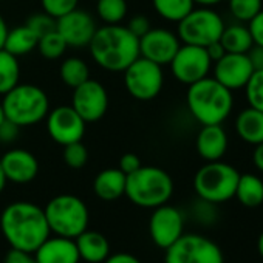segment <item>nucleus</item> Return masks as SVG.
I'll return each mask as SVG.
<instances>
[{
    "label": "nucleus",
    "instance_id": "obj_1",
    "mask_svg": "<svg viewBox=\"0 0 263 263\" xmlns=\"http://www.w3.org/2000/svg\"><path fill=\"white\" fill-rule=\"evenodd\" d=\"M2 234L14 249L34 252L51 234L45 212L34 203L14 201L0 215Z\"/></svg>",
    "mask_w": 263,
    "mask_h": 263
},
{
    "label": "nucleus",
    "instance_id": "obj_2",
    "mask_svg": "<svg viewBox=\"0 0 263 263\" xmlns=\"http://www.w3.org/2000/svg\"><path fill=\"white\" fill-rule=\"evenodd\" d=\"M88 50L91 59L104 70L122 73L140 58V39L127 27L104 25L93 34Z\"/></svg>",
    "mask_w": 263,
    "mask_h": 263
},
{
    "label": "nucleus",
    "instance_id": "obj_3",
    "mask_svg": "<svg viewBox=\"0 0 263 263\" xmlns=\"http://www.w3.org/2000/svg\"><path fill=\"white\" fill-rule=\"evenodd\" d=\"M187 87V108L201 125L223 124L228 119L234 107L231 90L209 76Z\"/></svg>",
    "mask_w": 263,
    "mask_h": 263
},
{
    "label": "nucleus",
    "instance_id": "obj_4",
    "mask_svg": "<svg viewBox=\"0 0 263 263\" xmlns=\"http://www.w3.org/2000/svg\"><path fill=\"white\" fill-rule=\"evenodd\" d=\"M174 194V180L161 167L141 166L138 171L132 172L125 178L127 198L146 209H155L166 204Z\"/></svg>",
    "mask_w": 263,
    "mask_h": 263
},
{
    "label": "nucleus",
    "instance_id": "obj_5",
    "mask_svg": "<svg viewBox=\"0 0 263 263\" xmlns=\"http://www.w3.org/2000/svg\"><path fill=\"white\" fill-rule=\"evenodd\" d=\"M2 107L7 119L19 127H30L47 118L50 99L47 93L34 84H17L4 95Z\"/></svg>",
    "mask_w": 263,
    "mask_h": 263
},
{
    "label": "nucleus",
    "instance_id": "obj_6",
    "mask_svg": "<svg viewBox=\"0 0 263 263\" xmlns=\"http://www.w3.org/2000/svg\"><path fill=\"white\" fill-rule=\"evenodd\" d=\"M47 223L54 235L76 238L88 229V208L76 195L61 194L53 197L44 208Z\"/></svg>",
    "mask_w": 263,
    "mask_h": 263
},
{
    "label": "nucleus",
    "instance_id": "obj_7",
    "mask_svg": "<svg viewBox=\"0 0 263 263\" xmlns=\"http://www.w3.org/2000/svg\"><path fill=\"white\" fill-rule=\"evenodd\" d=\"M238 178L240 174L234 166L223 163L221 160L208 161L195 174L194 189L200 200L220 204L234 198Z\"/></svg>",
    "mask_w": 263,
    "mask_h": 263
},
{
    "label": "nucleus",
    "instance_id": "obj_8",
    "mask_svg": "<svg viewBox=\"0 0 263 263\" xmlns=\"http://www.w3.org/2000/svg\"><path fill=\"white\" fill-rule=\"evenodd\" d=\"M223 30L224 22L221 16L212 8L200 7L194 8L178 22L177 36L183 44L208 47L209 44L220 41Z\"/></svg>",
    "mask_w": 263,
    "mask_h": 263
},
{
    "label": "nucleus",
    "instance_id": "obj_9",
    "mask_svg": "<svg viewBox=\"0 0 263 263\" xmlns=\"http://www.w3.org/2000/svg\"><path fill=\"white\" fill-rule=\"evenodd\" d=\"M122 73L128 95L138 101H152L163 90V67L146 58H137Z\"/></svg>",
    "mask_w": 263,
    "mask_h": 263
},
{
    "label": "nucleus",
    "instance_id": "obj_10",
    "mask_svg": "<svg viewBox=\"0 0 263 263\" xmlns=\"http://www.w3.org/2000/svg\"><path fill=\"white\" fill-rule=\"evenodd\" d=\"M164 251V263H224L220 246L198 234H183Z\"/></svg>",
    "mask_w": 263,
    "mask_h": 263
},
{
    "label": "nucleus",
    "instance_id": "obj_11",
    "mask_svg": "<svg viewBox=\"0 0 263 263\" xmlns=\"http://www.w3.org/2000/svg\"><path fill=\"white\" fill-rule=\"evenodd\" d=\"M171 71L174 78L186 85L201 81L212 68V61L204 47L183 44L171 61Z\"/></svg>",
    "mask_w": 263,
    "mask_h": 263
},
{
    "label": "nucleus",
    "instance_id": "obj_12",
    "mask_svg": "<svg viewBox=\"0 0 263 263\" xmlns=\"http://www.w3.org/2000/svg\"><path fill=\"white\" fill-rule=\"evenodd\" d=\"M45 119L50 138L61 146L82 141L85 135L87 122L71 105H59L50 110Z\"/></svg>",
    "mask_w": 263,
    "mask_h": 263
},
{
    "label": "nucleus",
    "instance_id": "obj_13",
    "mask_svg": "<svg viewBox=\"0 0 263 263\" xmlns=\"http://www.w3.org/2000/svg\"><path fill=\"white\" fill-rule=\"evenodd\" d=\"M71 107L85 122H96L104 118L108 108V93L105 87L95 79H87L73 88Z\"/></svg>",
    "mask_w": 263,
    "mask_h": 263
},
{
    "label": "nucleus",
    "instance_id": "obj_14",
    "mask_svg": "<svg viewBox=\"0 0 263 263\" xmlns=\"http://www.w3.org/2000/svg\"><path fill=\"white\" fill-rule=\"evenodd\" d=\"M184 231V217L180 209L166 204H161L154 209L151 221H149V232L152 241L161 248L167 249L174 245Z\"/></svg>",
    "mask_w": 263,
    "mask_h": 263
},
{
    "label": "nucleus",
    "instance_id": "obj_15",
    "mask_svg": "<svg viewBox=\"0 0 263 263\" xmlns=\"http://www.w3.org/2000/svg\"><path fill=\"white\" fill-rule=\"evenodd\" d=\"M180 45L181 41L175 33L166 28H151L140 37V56L164 67L171 64Z\"/></svg>",
    "mask_w": 263,
    "mask_h": 263
},
{
    "label": "nucleus",
    "instance_id": "obj_16",
    "mask_svg": "<svg viewBox=\"0 0 263 263\" xmlns=\"http://www.w3.org/2000/svg\"><path fill=\"white\" fill-rule=\"evenodd\" d=\"M254 68L246 53H226L221 59L214 62V79H217L228 90L235 91L245 88Z\"/></svg>",
    "mask_w": 263,
    "mask_h": 263
},
{
    "label": "nucleus",
    "instance_id": "obj_17",
    "mask_svg": "<svg viewBox=\"0 0 263 263\" xmlns=\"http://www.w3.org/2000/svg\"><path fill=\"white\" fill-rule=\"evenodd\" d=\"M56 30L68 47L82 48L88 47L98 27L91 14L76 8L68 14L56 19Z\"/></svg>",
    "mask_w": 263,
    "mask_h": 263
},
{
    "label": "nucleus",
    "instance_id": "obj_18",
    "mask_svg": "<svg viewBox=\"0 0 263 263\" xmlns=\"http://www.w3.org/2000/svg\"><path fill=\"white\" fill-rule=\"evenodd\" d=\"M0 166H2L7 181L16 184L31 183L39 174L37 158L27 149L8 151L0 158Z\"/></svg>",
    "mask_w": 263,
    "mask_h": 263
},
{
    "label": "nucleus",
    "instance_id": "obj_19",
    "mask_svg": "<svg viewBox=\"0 0 263 263\" xmlns=\"http://www.w3.org/2000/svg\"><path fill=\"white\" fill-rule=\"evenodd\" d=\"M37 263H79L81 257L73 238L54 235L48 237L36 251Z\"/></svg>",
    "mask_w": 263,
    "mask_h": 263
},
{
    "label": "nucleus",
    "instance_id": "obj_20",
    "mask_svg": "<svg viewBox=\"0 0 263 263\" xmlns=\"http://www.w3.org/2000/svg\"><path fill=\"white\" fill-rule=\"evenodd\" d=\"M195 147L204 161H218L228 151V135L221 124L203 125L198 132Z\"/></svg>",
    "mask_w": 263,
    "mask_h": 263
},
{
    "label": "nucleus",
    "instance_id": "obj_21",
    "mask_svg": "<svg viewBox=\"0 0 263 263\" xmlns=\"http://www.w3.org/2000/svg\"><path fill=\"white\" fill-rule=\"evenodd\" d=\"M78 252L81 260L88 263H104V260L110 255L108 240L96 231L85 229L74 238Z\"/></svg>",
    "mask_w": 263,
    "mask_h": 263
},
{
    "label": "nucleus",
    "instance_id": "obj_22",
    "mask_svg": "<svg viewBox=\"0 0 263 263\" xmlns=\"http://www.w3.org/2000/svg\"><path fill=\"white\" fill-rule=\"evenodd\" d=\"M125 178L127 175L119 169H104L96 175L93 191L98 198L104 201H115L125 192Z\"/></svg>",
    "mask_w": 263,
    "mask_h": 263
},
{
    "label": "nucleus",
    "instance_id": "obj_23",
    "mask_svg": "<svg viewBox=\"0 0 263 263\" xmlns=\"http://www.w3.org/2000/svg\"><path fill=\"white\" fill-rule=\"evenodd\" d=\"M235 132L248 144L263 143V111L252 107L241 110L235 118Z\"/></svg>",
    "mask_w": 263,
    "mask_h": 263
},
{
    "label": "nucleus",
    "instance_id": "obj_24",
    "mask_svg": "<svg viewBox=\"0 0 263 263\" xmlns=\"http://www.w3.org/2000/svg\"><path fill=\"white\" fill-rule=\"evenodd\" d=\"M37 42H39V36L27 25H21L16 27L14 30H8L4 48L8 53L14 54L16 58H21L36 50Z\"/></svg>",
    "mask_w": 263,
    "mask_h": 263
},
{
    "label": "nucleus",
    "instance_id": "obj_25",
    "mask_svg": "<svg viewBox=\"0 0 263 263\" xmlns=\"http://www.w3.org/2000/svg\"><path fill=\"white\" fill-rule=\"evenodd\" d=\"M243 206L246 208H258L263 203V181L254 174L240 175L235 195Z\"/></svg>",
    "mask_w": 263,
    "mask_h": 263
},
{
    "label": "nucleus",
    "instance_id": "obj_26",
    "mask_svg": "<svg viewBox=\"0 0 263 263\" xmlns=\"http://www.w3.org/2000/svg\"><path fill=\"white\" fill-rule=\"evenodd\" d=\"M220 44L223 45L226 53H248L254 45L252 36L248 27L240 24H234L226 27L220 36Z\"/></svg>",
    "mask_w": 263,
    "mask_h": 263
},
{
    "label": "nucleus",
    "instance_id": "obj_27",
    "mask_svg": "<svg viewBox=\"0 0 263 263\" xmlns=\"http://www.w3.org/2000/svg\"><path fill=\"white\" fill-rule=\"evenodd\" d=\"M21 65L19 58L8 53L5 48L0 50V95L8 93L19 84Z\"/></svg>",
    "mask_w": 263,
    "mask_h": 263
},
{
    "label": "nucleus",
    "instance_id": "obj_28",
    "mask_svg": "<svg viewBox=\"0 0 263 263\" xmlns=\"http://www.w3.org/2000/svg\"><path fill=\"white\" fill-rule=\"evenodd\" d=\"M59 76L67 87L76 88L78 85L90 79V68L84 59L73 56L64 59V62L59 67Z\"/></svg>",
    "mask_w": 263,
    "mask_h": 263
},
{
    "label": "nucleus",
    "instance_id": "obj_29",
    "mask_svg": "<svg viewBox=\"0 0 263 263\" xmlns=\"http://www.w3.org/2000/svg\"><path fill=\"white\" fill-rule=\"evenodd\" d=\"M152 5L160 17L177 24L195 7L194 0H152Z\"/></svg>",
    "mask_w": 263,
    "mask_h": 263
},
{
    "label": "nucleus",
    "instance_id": "obj_30",
    "mask_svg": "<svg viewBox=\"0 0 263 263\" xmlns=\"http://www.w3.org/2000/svg\"><path fill=\"white\" fill-rule=\"evenodd\" d=\"M125 0H96V14L104 25H118L127 14Z\"/></svg>",
    "mask_w": 263,
    "mask_h": 263
},
{
    "label": "nucleus",
    "instance_id": "obj_31",
    "mask_svg": "<svg viewBox=\"0 0 263 263\" xmlns=\"http://www.w3.org/2000/svg\"><path fill=\"white\" fill-rule=\"evenodd\" d=\"M37 48L39 53L45 58V59H59L64 56L65 50L68 48V45L65 44L64 37L58 33V30L54 28L53 31L44 34L39 37L37 42Z\"/></svg>",
    "mask_w": 263,
    "mask_h": 263
},
{
    "label": "nucleus",
    "instance_id": "obj_32",
    "mask_svg": "<svg viewBox=\"0 0 263 263\" xmlns=\"http://www.w3.org/2000/svg\"><path fill=\"white\" fill-rule=\"evenodd\" d=\"M261 10V0H229V11L240 22H249Z\"/></svg>",
    "mask_w": 263,
    "mask_h": 263
},
{
    "label": "nucleus",
    "instance_id": "obj_33",
    "mask_svg": "<svg viewBox=\"0 0 263 263\" xmlns=\"http://www.w3.org/2000/svg\"><path fill=\"white\" fill-rule=\"evenodd\" d=\"M245 93L249 107L263 111V70H257L245 85Z\"/></svg>",
    "mask_w": 263,
    "mask_h": 263
},
{
    "label": "nucleus",
    "instance_id": "obj_34",
    "mask_svg": "<svg viewBox=\"0 0 263 263\" xmlns=\"http://www.w3.org/2000/svg\"><path fill=\"white\" fill-rule=\"evenodd\" d=\"M64 147V161L68 167L71 169H81L87 164L88 161V151L87 147L82 144V141H76V143H71V144H67V146H62Z\"/></svg>",
    "mask_w": 263,
    "mask_h": 263
},
{
    "label": "nucleus",
    "instance_id": "obj_35",
    "mask_svg": "<svg viewBox=\"0 0 263 263\" xmlns=\"http://www.w3.org/2000/svg\"><path fill=\"white\" fill-rule=\"evenodd\" d=\"M42 10L53 19H59L78 8L79 0H41Z\"/></svg>",
    "mask_w": 263,
    "mask_h": 263
},
{
    "label": "nucleus",
    "instance_id": "obj_36",
    "mask_svg": "<svg viewBox=\"0 0 263 263\" xmlns=\"http://www.w3.org/2000/svg\"><path fill=\"white\" fill-rule=\"evenodd\" d=\"M25 25L41 37V36H44V34H47L56 28V19H53L47 13H36L27 21Z\"/></svg>",
    "mask_w": 263,
    "mask_h": 263
},
{
    "label": "nucleus",
    "instance_id": "obj_37",
    "mask_svg": "<svg viewBox=\"0 0 263 263\" xmlns=\"http://www.w3.org/2000/svg\"><path fill=\"white\" fill-rule=\"evenodd\" d=\"M248 28L252 36L254 45L263 47V10L248 22Z\"/></svg>",
    "mask_w": 263,
    "mask_h": 263
},
{
    "label": "nucleus",
    "instance_id": "obj_38",
    "mask_svg": "<svg viewBox=\"0 0 263 263\" xmlns=\"http://www.w3.org/2000/svg\"><path fill=\"white\" fill-rule=\"evenodd\" d=\"M127 28L134 33L138 39L141 37V36H144L152 27H151V21L146 17V16H143V14H138V16H135V17H132L130 19V22H128V25H127Z\"/></svg>",
    "mask_w": 263,
    "mask_h": 263
},
{
    "label": "nucleus",
    "instance_id": "obj_39",
    "mask_svg": "<svg viewBox=\"0 0 263 263\" xmlns=\"http://www.w3.org/2000/svg\"><path fill=\"white\" fill-rule=\"evenodd\" d=\"M141 166H143V164H141L140 157H138L137 154L128 152V154H124V155L119 158V167H118V169L122 171L125 175H128V174H132V172L138 171Z\"/></svg>",
    "mask_w": 263,
    "mask_h": 263
},
{
    "label": "nucleus",
    "instance_id": "obj_40",
    "mask_svg": "<svg viewBox=\"0 0 263 263\" xmlns=\"http://www.w3.org/2000/svg\"><path fill=\"white\" fill-rule=\"evenodd\" d=\"M19 130H21L19 125H16L10 119H5L0 124V143H5V144L13 143L19 135Z\"/></svg>",
    "mask_w": 263,
    "mask_h": 263
},
{
    "label": "nucleus",
    "instance_id": "obj_41",
    "mask_svg": "<svg viewBox=\"0 0 263 263\" xmlns=\"http://www.w3.org/2000/svg\"><path fill=\"white\" fill-rule=\"evenodd\" d=\"M4 263H37L34 252H27L22 249H14L11 248L5 257Z\"/></svg>",
    "mask_w": 263,
    "mask_h": 263
},
{
    "label": "nucleus",
    "instance_id": "obj_42",
    "mask_svg": "<svg viewBox=\"0 0 263 263\" xmlns=\"http://www.w3.org/2000/svg\"><path fill=\"white\" fill-rule=\"evenodd\" d=\"M249 58V62L254 68V71L257 70H263V47L260 45H252L251 50L246 53Z\"/></svg>",
    "mask_w": 263,
    "mask_h": 263
},
{
    "label": "nucleus",
    "instance_id": "obj_43",
    "mask_svg": "<svg viewBox=\"0 0 263 263\" xmlns=\"http://www.w3.org/2000/svg\"><path fill=\"white\" fill-rule=\"evenodd\" d=\"M104 263H141V261L128 252H116V254H110L104 260Z\"/></svg>",
    "mask_w": 263,
    "mask_h": 263
},
{
    "label": "nucleus",
    "instance_id": "obj_44",
    "mask_svg": "<svg viewBox=\"0 0 263 263\" xmlns=\"http://www.w3.org/2000/svg\"><path fill=\"white\" fill-rule=\"evenodd\" d=\"M204 48H206V51H208V56L211 58L212 64H214V62H217L218 59H221V58L226 54V51H224L223 45L220 44V41H217V42H212V44H209V45H208V47H204Z\"/></svg>",
    "mask_w": 263,
    "mask_h": 263
},
{
    "label": "nucleus",
    "instance_id": "obj_45",
    "mask_svg": "<svg viewBox=\"0 0 263 263\" xmlns=\"http://www.w3.org/2000/svg\"><path fill=\"white\" fill-rule=\"evenodd\" d=\"M252 163L260 172H263V143L255 146L254 154H252Z\"/></svg>",
    "mask_w": 263,
    "mask_h": 263
},
{
    "label": "nucleus",
    "instance_id": "obj_46",
    "mask_svg": "<svg viewBox=\"0 0 263 263\" xmlns=\"http://www.w3.org/2000/svg\"><path fill=\"white\" fill-rule=\"evenodd\" d=\"M7 34H8V25L4 19V16L0 14V50L4 48L5 45V39H7Z\"/></svg>",
    "mask_w": 263,
    "mask_h": 263
},
{
    "label": "nucleus",
    "instance_id": "obj_47",
    "mask_svg": "<svg viewBox=\"0 0 263 263\" xmlns=\"http://www.w3.org/2000/svg\"><path fill=\"white\" fill-rule=\"evenodd\" d=\"M223 0H194L195 5H200V7H206V8H212L218 4H221Z\"/></svg>",
    "mask_w": 263,
    "mask_h": 263
},
{
    "label": "nucleus",
    "instance_id": "obj_48",
    "mask_svg": "<svg viewBox=\"0 0 263 263\" xmlns=\"http://www.w3.org/2000/svg\"><path fill=\"white\" fill-rule=\"evenodd\" d=\"M7 183H8V181H7V178H5V174H4V171H2V166H0V194L4 192Z\"/></svg>",
    "mask_w": 263,
    "mask_h": 263
},
{
    "label": "nucleus",
    "instance_id": "obj_49",
    "mask_svg": "<svg viewBox=\"0 0 263 263\" xmlns=\"http://www.w3.org/2000/svg\"><path fill=\"white\" fill-rule=\"evenodd\" d=\"M257 251H258L260 257L263 258V231H261V234L258 235V240H257Z\"/></svg>",
    "mask_w": 263,
    "mask_h": 263
},
{
    "label": "nucleus",
    "instance_id": "obj_50",
    "mask_svg": "<svg viewBox=\"0 0 263 263\" xmlns=\"http://www.w3.org/2000/svg\"><path fill=\"white\" fill-rule=\"evenodd\" d=\"M5 119H7V116H5V111H4V107H2V102H0V124H2Z\"/></svg>",
    "mask_w": 263,
    "mask_h": 263
},
{
    "label": "nucleus",
    "instance_id": "obj_51",
    "mask_svg": "<svg viewBox=\"0 0 263 263\" xmlns=\"http://www.w3.org/2000/svg\"><path fill=\"white\" fill-rule=\"evenodd\" d=\"M95 2H96V0H95Z\"/></svg>",
    "mask_w": 263,
    "mask_h": 263
}]
</instances>
